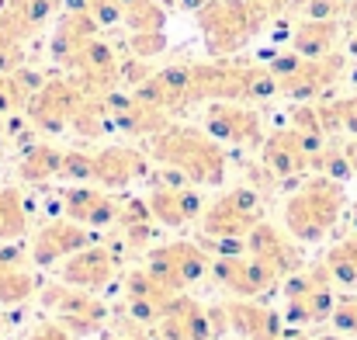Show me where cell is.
Masks as SVG:
<instances>
[{
	"mask_svg": "<svg viewBox=\"0 0 357 340\" xmlns=\"http://www.w3.org/2000/svg\"><path fill=\"white\" fill-rule=\"evenodd\" d=\"M87 10H91V17H94L101 28H112V24L121 21L119 0H87Z\"/></svg>",
	"mask_w": 357,
	"mask_h": 340,
	"instance_id": "e575fe53",
	"label": "cell"
},
{
	"mask_svg": "<svg viewBox=\"0 0 357 340\" xmlns=\"http://www.w3.org/2000/svg\"><path fill=\"white\" fill-rule=\"evenodd\" d=\"M319 118H323L326 132H351V135H357V98L319 105Z\"/></svg>",
	"mask_w": 357,
	"mask_h": 340,
	"instance_id": "4dcf8cb0",
	"label": "cell"
},
{
	"mask_svg": "<svg viewBox=\"0 0 357 340\" xmlns=\"http://www.w3.org/2000/svg\"><path fill=\"white\" fill-rule=\"evenodd\" d=\"M208 274H212V281L219 288H226L236 299H260V295H267V292H274L281 285V278L264 260H257L250 253H236V257L215 253Z\"/></svg>",
	"mask_w": 357,
	"mask_h": 340,
	"instance_id": "9c48e42d",
	"label": "cell"
},
{
	"mask_svg": "<svg viewBox=\"0 0 357 340\" xmlns=\"http://www.w3.org/2000/svg\"><path fill=\"white\" fill-rule=\"evenodd\" d=\"M153 278H160L170 292H184L188 285L202 281L212 267V257L202 243L191 239H177V243H160L146 250V264H142Z\"/></svg>",
	"mask_w": 357,
	"mask_h": 340,
	"instance_id": "ba28073f",
	"label": "cell"
},
{
	"mask_svg": "<svg viewBox=\"0 0 357 340\" xmlns=\"http://www.w3.org/2000/svg\"><path fill=\"white\" fill-rule=\"evenodd\" d=\"M337 35H340V24L337 17L330 21H316V17H305L295 35H291V49L305 59H319V56H330L333 45H337Z\"/></svg>",
	"mask_w": 357,
	"mask_h": 340,
	"instance_id": "d4e9b609",
	"label": "cell"
},
{
	"mask_svg": "<svg viewBox=\"0 0 357 340\" xmlns=\"http://www.w3.org/2000/svg\"><path fill=\"white\" fill-rule=\"evenodd\" d=\"M226 309V320H229V330L239 340H278L284 330V316L257 299H226L222 302Z\"/></svg>",
	"mask_w": 357,
	"mask_h": 340,
	"instance_id": "d6986e66",
	"label": "cell"
},
{
	"mask_svg": "<svg viewBox=\"0 0 357 340\" xmlns=\"http://www.w3.org/2000/svg\"><path fill=\"white\" fill-rule=\"evenodd\" d=\"M149 153L163 167H177L181 174H188V181L198 188H219L226 181V170H229L222 142L212 139L208 132H198V128L167 125L160 135H153Z\"/></svg>",
	"mask_w": 357,
	"mask_h": 340,
	"instance_id": "6da1fadb",
	"label": "cell"
},
{
	"mask_svg": "<svg viewBox=\"0 0 357 340\" xmlns=\"http://www.w3.org/2000/svg\"><path fill=\"white\" fill-rule=\"evenodd\" d=\"M59 167H63V149H56L49 142H35L17 160V177L24 184H49L59 177Z\"/></svg>",
	"mask_w": 357,
	"mask_h": 340,
	"instance_id": "484cf974",
	"label": "cell"
},
{
	"mask_svg": "<svg viewBox=\"0 0 357 340\" xmlns=\"http://www.w3.org/2000/svg\"><path fill=\"white\" fill-rule=\"evenodd\" d=\"M246 3L253 7V14H257L260 21H271V17L284 14L291 3H302V0H246Z\"/></svg>",
	"mask_w": 357,
	"mask_h": 340,
	"instance_id": "d590c367",
	"label": "cell"
},
{
	"mask_svg": "<svg viewBox=\"0 0 357 340\" xmlns=\"http://www.w3.org/2000/svg\"><path fill=\"white\" fill-rule=\"evenodd\" d=\"M309 170L312 174H323V177H333V181H351L354 177V167L347 160V149H330V146H323L319 153L309 156Z\"/></svg>",
	"mask_w": 357,
	"mask_h": 340,
	"instance_id": "f546056e",
	"label": "cell"
},
{
	"mask_svg": "<svg viewBox=\"0 0 357 340\" xmlns=\"http://www.w3.org/2000/svg\"><path fill=\"white\" fill-rule=\"evenodd\" d=\"M112 340H146V334H121V337H112Z\"/></svg>",
	"mask_w": 357,
	"mask_h": 340,
	"instance_id": "ab89813d",
	"label": "cell"
},
{
	"mask_svg": "<svg viewBox=\"0 0 357 340\" xmlns=\"http://www.w3.org/2000/svg\"><path fill=\"white\" fill-rule=\"evenodd\" d=\"M344 73V56L330 52V56H319V59H302V66L278 80V94L281 98H291V101H312L319 98L323 91H330Z\"/></svg>",
	"mask_w": 357,
	"mask_h": 340,
	"instance_id": "2e32d148",
	"label": "cell"
},
{
	"mask_svg": "<svg viewBox=\"0 0 357 340\" xmlns=\"http://www.w3.org/2000/svg\"><path fill=\"white\" fill-rule=\"evenodd\" d=\"M278 340H312V337H309V334H305L302 327H284V330H281V337H278Z\"/></svg>",
	"mask_w": 357,
	"mask_h": 340,
	"instance_id": "74e56055",
	"label": "cell"
},
{
	"mask_svg": "<svg viewBox=\"0 0 357 340\" xmlns=\"http://www.w3.org/2000/svg\"><path fill=\"white\" fill-rule=\"evenodd\" d=\"M333 274L326 264H312L284 278V320L295 327L309 323H330L337 295H333Z\"/></svg>",
	"mask_w": 357,
	"mask_h": 340,
	"instance_id": "3957f363",
	"label": "cell"
},
{
	"mask_svg": "<svg viewBox=\"0 0 357 340\" xmlns=\"http://www.w3.org/2000/svg\"><path fill=\"white\" fill-rule=\"evenodd\" d=\"M156 216L149 212L146 198H125L119 209V219H115V229H119L121 243L128 250H142L153 243V232H156Z\"/></svg>",
	"mask_w": 357,
	"mask_h": 340,
	"instance_id": "cb8c5ba5",
	"label": "cell"
},
{
	"mask_svg": "<svg viewBox=\"0 0 357 340\" xmlns=\"http://www.w3.org/2000/svg\"><path fill=\"white\" fill-rule=\"evenodd\" d=\"M177 292H170L160 278H153L146 267L132 271L125 278V306H128V316L142 327H156V320L163 316V309L170 306Z\"/></svg>",
	"mask_w": 357,
	"mask_h": 340,
	"instance_id": "ffe728a7",
	"label": "cell"
},
{
	"mask_svg": "<svg viewBox=\"0 0 357 340\" xmlns=\"http://www.w3.org/2000/svg\"><path fill=\"white\" fill-rule=\"evenodd\" d=\"M264 219V202L257 188H233L212 205H205L198 229L205 239H246L250 229Z\"/></svg>",
	"mask_w": 357,
	"mask_h": 340,
	"instance_id": "5b68a950",
	"label": "cell"
},
{
	"mask_svg": "<svg viewBox=\"0 0 357 340\" xmlns=\"http://www.w3.org/2000/svg\"><path fill=\"white\" fill-rule=\"evenodd\" d=\"M28 340H80L77 334H70L63 323H56V320H45V323H38L31 334H28Z\"/></svg>",
	"mask_w": 357,
	"mask_h": 340,
	"instance_id": "8d00e7d4",
	"label": "cell"
},
{
	"mask_svg": "<svg viewBox=\"0 0 357 340\" xmlns=\"http://www.w3.org/2000/svg\"><path fill=\"white\" fill-rule=\"evenodd\" d=\"M87 243H91L87 226H80L77 219L63 216V219L45 223V226L31 236V243H28V257H31L35 267H56V264H63L70 253L84 250Z\"/></svg>",
	"mask_w": 357,
	"mask_h": 340,
	"instance_id": "7c38bea8",
	"label": "cell"
},
{
	"mask_svg": "<svg viewBox=\"0 0 357 340\" xmlns=\"http://www.w3.org/2000/svg\"><path fill=\"white\" fill-rule=\"evenodd\" d=\"M121 202L108 195L101 184H73L63 191V216L77 219L87 229H108L119 219Z\"/></svg>",
	"mask_w": 357,
	"mask_h": 340,
	"instance_id": "5bb4252c",
	"label": "cell"
},
{
	"mask_svg": "<svg viewBox=\"0 0 357 340\" xmlns=\"http://www.w3.org/2000/svg\"><path fill=\"white\" fill-rule=\"evenodd\" d=\"M222 330H229L226 309L222 306H202L198 299L177 292L163 316L156 320V337L160 340H215Z\"/></svg>",
	"mask_w": 357,
	"mask_h": 340,
	"instance_id": "52a82bcc",
	"label": "cell"
},
{
	"mask_svg": "<svg viewBox=\"0 0 357 340\" xmlns=\"http://www.w3.org/2000/svg\"><path fill=\"white\" fill-rule=\"evenodd\" d=\"M149 212L156 216V223L167 229H181L188 223H198L205 212V198L198 191V184H184V188H170V184H156L146 195Z\"/></svg>",
	"mask_w": 357,
	"mask_h": 340,
	"instance_id": "9a60e30c",
	"label": "cell"
},
{
	"mask_svg": "<svg viewBox=\"0 0 357 340\" xmlns=\"http://www.w3.org/2000/svg\"><path fill=\"white\" fill-rule=\"evenodd\" d=\"M121 21L132 31H160L167 24V14L156 0H119Z\"/></svg>",
	"mask_w": 357,
	"mask_h": 340,
	"instance_id": "83f0119b",
	"label": "cell"
},
{
	"mask_svg": "<svg viewBox=\"0 0 357 340\" xmlns=\"http://www.w3.org/2000/svg\"><path fill=\"white\" fill-rule=\"evenodd\" d=\"M205 132L226 146H260L264 142L260 114L243 101H212L205 112Z\"/></svg>",
	"mask_w": 357,
	"mask_h": 340,
	"instance_id": "8fae6325",
	"label": "cell"
},
{
	"mask_svg": "<svg viewBox=\"0 0 357 340\" xmlns=\"http://www.w3.org/2000/svg\"><path fill=\"white\" fill-rule=\"evenodd\" d=\"M3 330H7V320H3V316H0V334H3Z\"/></svg>",
	"mask_w": 357,
	"mask_h": 340,
	"instance_id": "b9f144b4",
	"label": "cell"
},
{
	"mask_svg": "<svg viewBox=\"0 0 357 340\" xmlns=\"http://www.w3.org/2000/svg\"><path fill=\"white\" fill-rule=\"evenodd\" d=\"M115 274H119V253L112 246H101V243H87L84 250L70 253L59 264V281L87 288V292L108 288L115 281Z\"/></svg>",
	"mask_w": 357,
	"mask_h": 340,
	"instance_id": "4fadbf2b",
	"label": "cell"
},
{
	"mask_svg": "<svg viewBox=\"0 0 357 340\" xmlns=\"http://www.w3.org/2000/svg\"><path fill=\"white\" fill-rule=\"evenodd\" d=\"M52 10H56V0H7V7L0 10V31L24 42L52 17Z\"/></svg>",
	"mask_w": 357,
	"mask_h": 340,
	"instance_id": "603a6c76",
	"label": "cell"
},
{
	"mask_svg": "<svg viewBox=\"0 0 357 340\" xmlns=\"http://www.w3.org/2000/svg\"><path fill=\"white\" fill-rule=\"evenodd\" d=\"M354 232H357V212H354Z\"/></svg>",
	"mask_w": 357,
	"mask_h": 340,
	"instance_id": "ee69618b",
	"label": "cell"
},
{
	"mask_svg": "<svg viewBox=\"0 0 357 340\" xmlns=\"http://www.w3.org/2000/svg\"><path fill=\"white\" fill-rule=\"evenodd\" d=\"M28 232V205L17 188H0V243L21 239Z\"/></svg>",
	"mask_w": 357,
	"mask_h": 340,
	"instance_id": "4316f807",
	"label": "cell"
},
{
	"mask_svg": "<svg viewBox=\"0 0 357 340\" xmlns=\"http://www.w3.org/2000/svg\"><path fill=\"white\" fill-rule=\"evenodd\" d=\"M42 306L56 323H63L77 337L98 334L108 323V306L98 299V292H87V288H77V285H66V281L45 285Z\"/></svg>",
	"mask_w": 357,
	"mask_h": 340,
	"instance_id": "8992f818",
	"label": "cell"
},
{
	"mask_svg": "<svg viewBox=\"0 0 357 340\" xmlns=\"http://www.w3.org/2000/svg\"><path fill=\"white\" fill-rule=\"evenodd\" d=\"M149 174V163L139 149L128 146H108L94 153V184L101 188H128L135 181H142Z\"/></svg>",
	"mask_w": 357,
	"mask_h": 340,
	"instance_id": "7402d4cb",
	"label": "cell"
},
{
	"mask_svg": "<svg viewBox=\"0 0 357 340\" xmlns=\"http://www.w3.org/2000/svg\"><path fill=\"white\" fill-rule=\"evenodd\" d=\"M35 295V278L28 267H10L0 274V306H21Z\"/></svg>",
	"mask_w": 357,
	"mask_h": 340,
	"instance_id": "f1b7e54d",
	"label": "cell"
},
{
	"mask_svg": "<svg viewBox=\"0 0 357 340\" xmlns=\"http://www.w3.org/2000/svg\"><path fill=\"white\" fill-rule=\"evenodd\" d=\"M330 323L337 327V334L357 337V299H337V306H333V316H330Z\"/></svg>",
	"mask_w": 357,
	"mask_h": 340,
	"instance_id": "836d02e7",
	"label": "cell"
},
{
	"mask_svg": "<svg viewBox=\"0 0 357 340\" xmlns=\"http://www.w3.org/2000/svg\"><path fill=\"white\" fill-rule=\"evenodd\" d=\"M260 163L271 177L278 181H291V177H302L309 170V149L302 142V135L288 125V128H278L271 132L264 142H260Z\"/></svg>",
	"mask_w": 357,
	"mask_h": 340,
	"instance_id": "ac0fdd59",
	"label": "cell"
},
{
	"mask_svg": "<svg viewBox=\"0 0 357 340\" xmlns=\"http://www.w3.org/2000/svg\"><path fill=\"white\" fill-rule=\"evenodd\" d=\"M246 253L257 257V260H264L281 281L291 278L295 271H302V250H298L288 236H281V229L264 223V219L250 229V236H246Z\"/></svg>",
	"mask_w": 357,
	"mask_h": 340,
	"instance_id": "e0dca14e",
	"label": "cell"
},
{
	"mask_svg": "<svg viewBox=\"0 0 357 340\" xmlns=\"http://www.w3.org/2000/svg\"><path fill=\"white\" fill-rule=\"evenodd\" d=\"M354 35H357V31H354Z\"/></svg>",
	"mask_w": 357,
	"mask_h": 340,
	"instance_id": "f6af8a7d",
	"label": "cell"
},
{
	"mask_svg": "<svg viewBox=\"0 0 357 340\" xmlns=\"http://www.w3.org/2000/svg\"><path fill=\"white\" fill-rule=\"evenodd\" d=\"M84 98H87V94H84V87H80L77 80H45V87L24 105V108H28L24 118H28V125H35L38 132L56 135V132L70 128V121H73V114H77Z\"/></svg>",
	"mask_w": 357,
	"mask_h": 340,
	"instance_id": "30bf717a",
	"label": "cell"
},
{
	"mask_svg": "<svg viewBox=\"0 0 357 340\" xmlns=\"http://www.w3.org/2000/svg\"><path fill=\"white\" fill-rule=\"evenodd\" d=\"M323 340H344V337H340V334H337V337H333V334H330V337H323Z\"/></svg>",
	"mask_w": 357,
	"mask_h": 340,
	"instance_id": "7bdbcfd3",
	"label": "cell"
},
{
	"mask_svg": "<svg viewBox=\"0 0 357 340\" xmlns=\"http://www.w3.org/2000/svg\"><path fill=\"white\" fill-rule=\"evenodd\" d=\"M347 160H351V167H354V177H357V139L347 146Z\"/></svg>",
	"mask_w": 357,
	"mask_h": 340,
	"instance_id": "f35d334b",
	"label": "cell"
},
{
	"mask_svg": "<svg viewBox=\"0 0 357 340\" xmlns=\"http://www.w3.org/2000/svg\"><path fill=\"white\" fill-rule=\"evenodd\" d=\"M198 21H202L205 45L215 56L243 49L264 24L246 0H208L205 7H198Z\"/></svg>",
	"mask_w": 357,
	"mask_h": 340,
	"instance_id": "277c9868",
	"label": "cell"
},
{
	"mask_svg": "<svg viewBox=\"0 0 357 340\" xmlns=\"http://www.w3.org/2000/svg\"><path fill=\"white\" fill-rule=\"evenodd\" d=\"M344 181L312 174L288 202H284V226L298 243H319L330 236L344 212Z\"/></svg>",
	"mask_w": 357,
	"mask_h": 340,
	"instance_id": "7a4b0ae2",
	"label": "cell"
},
{
	"mask_svg": "<svg viewBox=\"0 0 357 340\" xmlns=\"http://www.w3.org/2000/svg\"><path fill=\"white\" fill-rule=\"evenodd\" d=\"M163 49H167V35H163V28H160V31H132V56H135V59L160 56Z\"/></svg>",
	"mask_w": 357,
	"mask_h": 340,
	"instance_id": "d6a6232c",
	"label": "cell"
},
{
	"mask_svg": "<svg viewBox=\"0 0 357 340\" xmlns=\"http://www.w3.org/2000/svg\"><path fill=\"white\" fill-rule=\"evenodd\" d=\"M3 135H7V125H3V114H0V142H3Z\"/></svg>",
	"mask_w": 357,
	"mask_h": 340,
	"instance_id": "60d3db41",
	"label": "cell"
},
{
	"mask_svg": "<svg viewBox=\"0 0 357 340\" xmlns=\"http://www.w3.org/2000/svg\"><path fill=\"white\" fill-rule=\"evenodd\" d=\"M195 101H250L246 98V66H236V63L195 66Z\"/></svg>",
	"mask_w": 357,
	"mask_h": 340,
	"instance_id": "44dd1931",
	"label": "cell"
},
{
	"mask_svg": "<svg viewBox=\"0 0 357 340\" xmlns=\"http://www.w3.org/2000/svg\"><path fill=\"white\" fill-rule=\"evenodd\" d=\"M59 181H66V184H94V153L66 149L63 153V167H59Z\"/></svg>",
	"mask_w": 357,
	"mask_h": 340,
	"instance_id": "1f68e13d",
	"label": "cell"
}]
</instances>
